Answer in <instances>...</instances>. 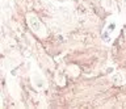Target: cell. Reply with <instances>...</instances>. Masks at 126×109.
<instances>
[{
    "instance_id": "1",
    "label": "cell",
    "mask_w": 126,
    "mask_h": 109,
    "mask_svg": "<svg viewBox=\"0 0 126 109\" xmlns=\"http://www.w3.org/2000/svg\"><path fill=\"white\" fill-rule=\"evenodd\" d=\"M117 28H118V20L116 17H110L106 22L104 30H102V41L106 42V44H110L114 33L117 32Z\"/></svg>"
},
{
    "instance_id": "2",
    "label": "cell",
    "mask_w": 126,
    "mask_h": 109,
    "mask_svg": "<svg viewBox=\"0 0 126 109\" xmlns=\"http://www.w3.org/2000/svg\"><path fill=\"white\" fill-rule=\"evenodd\" d=\"M32 84H33L34 88L38 89V91H42V89H45L47 87L46 79L43 78V75L38 71V70H34V71L32 72Z\"/></svg>"
},
{
    "instance_id": "3",
    "label": "cell",
    "mask_w": 126,
    "mask_h": 109,
    "mask_svg": "<svg viewBox=\"0 0 126 109\" xmlns=\"http://www.w3.org/2000/svg\"><path fill=\"white\" fill-rule=\"evenodd\" d=\"M28 24H29L30 26V29L33 30V32L35 33H45V29L42 28V24H41V21L38 20V17L35 16V15L33 13H30V15H28Z\"/></svg>"
},
{
    "instance_id": "4",
    "label": "cell",
    "mask_w": 126,
    "mask_h": 109,
    "mask_svg": "<svg viewBox=\"0 0 126 109\" xmlns=\"http://www.w3.org/2000/svg\"><path fill=\"white\" fill-rule=\"evenodd\" d=\"M112 80H113L116 84H118V85L124 83V78H122V75H121L120 72H116V74H113V75H112Z\"/></svg>"
},
{
    "instance_id": "5",
    "label": "cell",
    "mask_w": 126,
    "mask_h": 109,
    "mask_svg": "<svg viewBox=\"0 0 126 109\" xmlns=\"http://www.w3.org/2000/svg\"><path fill=\"white\" fill-rule=\"evenodd\" d=\"M102 4H104L105 8L110 9V8L113 7V1H112V0H104V1H102Z\"/></svg>"
}]
</instances>
